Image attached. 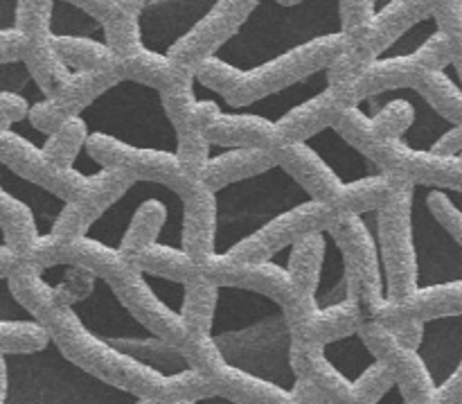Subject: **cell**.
I'll use <instances>...</instances> for the list:
<instances>
[{
  "mask_svg": "<svg viewBox=\"0 0 462 404\" xmlns=\"http://www.w3.org/2000/svg\"><path fill=\"white\" fill-rule=\"evenodd\" d=\"M3 404H140L143 398L72 362L59 343L3 352Z\"/></svg>",
  "mask_w": 462,
  "mask_h": 404,
  "instance_id": "1",
  "label": "cell"
},
{
  "mask_svg": "<svg viewBox=\"0 0 462 404\" xmlns=\"http://www.w3.org/2000/svg\"><path fill=\"white\" fill-rule=\"evenodd\" d=\"M346 45L347 39L341 30L329 32L293 45L260 66L239 68L237 80L226 102L233 107H251L316 72L328 70L329 63L346 50Z\"/></svg>",
  "mask_w": 462,
  "mask_h": 404,
  "instance_id": "2",
  "label": "cell"
},
{
  "mask_svg": "<svg viewBox=\"0 0 462 404\" xmlns=\"http://www.w3.org/2000/svg\"><path fill=\"white\" fill-rule=\"evenodd\" d=\"M328 230L346 258L350 298L359 301L368 316H374L386 303V276L377 242V211L365 215H334Z\"/></svg>",
  "mask_w": 462,
  "mask_h": 404,
  "instance_id": "3",
  "label": "cell"
},
{
  "mask_svg": "<svg viewBox=\"0 0 462 404\" xmlns=\"http://www.w3.org/2000/svg\"><path fill=\"white\" fill-rule=\"evenodd\" d=\"M415 183H404L377 211V242L382 249L386 301H406L420 287L418 251L413 238Z\"/></svg>",
  "mask_w": 462,
  "mask_h": 404,
  "instance_id": "4",
  "label": "cell"
},
{
  "mask_svg": "<svg viewBox=\"0 0 462 404\" xmlns=\"http://www.w3.org/2000/svg\"><path fill=\"white\" fill-rule=\"evenodd\" d=\"M86 154L102 167H122L131 172L138 181L167 185L180 199L192 194L201 185L199 176H192L179 161L176 152L156 147H138V145L122 143L102 131H93L86 143Z\"/></svg>",
  "mask_w": 462,
  "mask_h": 404,
  "instance_id": "5",
  "label": "cell"
},
{
  "mask_svg": "<svg viewBox=\"0 0 462 404\" xmlns=\"http://www.w3.org/2000/svg\"><path fill=\"white\" fill-rule=\"evenodd\" d=\"M332 208L310 199V202L300 203V206L291 208V211L280 212L278 217L266 221L262 229H257L255 233L244 238L242 242H237L226 253L233 256L235 260L244 262L273 260L278 253H282L284 249L296 244L298 240H302L305 235L328 229V226L332 224Z\"/></svg>",
  "mask_w": 462,
  "mask_h": 404,
  "instance_id": "6",
  "label": "cell"
},
{
  "mask_svg": "<svg viewBox=\"0 0 462 404\" xmlns=\"http://www.w3.org/2000/svg\"><path fill=\"white\" fill-rule=\"evenodd\" d=\"M0 165L23 179L50 190L66 202H81L88 193L90 176L81 170H63L45 158L43 147L14 129H0Z\"/></svg>",
  "mask_w": 462,
  "mask_h": 404,
  "instance_id": "7",
  "label": "cell"
},
{
  "mask_svg": "<svg viewBox=\"0 0 462 404\" xmlns=\"http://www.w3.org/2000/svg\"><path fill=\"white\" fill-rule=\"evenodd\" d=\"M257 3L260 0H217L185 34L170 45L167 54L174 61L199 70L203 61L215 57L217 50L237 34Z\"/></svg>",
  "mask_w": 462,
  "mask_h": 404,
  "instance_id": "8",
  "label": "cell"
},
{
  "mask_svg": "<svg viewBox=\"0 0 462 404\" xmlns=\"http://www.w3.org/2000/svg\"><path fill=\"white\" fill-rule=\"evenodd\" d=\"M383 172L402 176L415 185L427 188L462 190V158L438 154L433 149H418L404 140H382L370 154Z\"/></svg>",
  "mask_w": 462,
  "mask_h": 404,
  "instance_id": "9",
  "label": "cell"
},
{
  "mask_svg": "<svg viewBox=\"0 0 462 404\" xmlns=\"http://www.w3.org/2000/svg\"><path fill=\"white\" fill-rule=\"evenodd\" d=\"M203 276L219 285V287H237L262 294V296L282 305L284 310L300 303L287 267L275 260L244 262L235 260L228 253H215V256L203 262Z\"/></svg>",
  "mask_w": 462,
  "mask_h": 404,
  "instance_id": "10",
  "label": "cell"
},
{
  "mask_svg": "<svg viewBox=\"0 0 462 404\" xmlns=\"http://www.w3.org/2000/svg\"><path fill=\"white\" fill-rule=\"evenodd\" d=\"M113 292L117 294V298L122 301V305L135 316L143 325H147L152 333H156L158 337L165 339L171 346L180 348L183 351L185 343L189 342L192 333L185 325L183 316L174 310V307L167 305L161 298V294L152 287V283L147 280V276L140 269H131L120 283L113 285Z\"/></svg>",
  "mask_w": 462,
  "mask_h": 404,
  "instance_id": "11",
  "label": "cell"
},
{
  "mask_svg": "<svg viewBox=\"0 0 462 404\" xmlns=\"http://www.w3.org/2000/svg\"><path fill=\"white\" fill-rule=\"evenodd\" d=\"M433 391L462 373V315L433 316L420 321V342L415 346ZM433 396V393H431Z\"/></svg>",
  "mask_w": 462,
  "mask_h": 404,
  "instance_id": "12",
  "label": "cell"
},
{
  "mask_svg": "<svg viewBox=\"0 0 462 404\" xmlns=\"http://www.w3.org/2000/svg\"><path fill=\"white\" fill-rule=\"evenodd\" d=\"M122 80L117 70H75L54 95L41 99V116L50 127H61L70 117L81 116L95 99L104 98Z\"/></svg>",
  "mask_w": 462,
  "mask_h": 404,
  "instance_id": "13",
  "label": "cell"
},
{
  "mask_svg": "<svg viewBox=\"0 0 462 404\" xmlns=\"http://www.w3.org/2000/svg\"><path fill=\"white\" fill-rule=\"evenodd\" d=\"M449 315H462V280L418 287V292L406 301H386L370 319L382 321L388 328H397V325L411 324V321Z\"/></svg>",
  "mask_w": 462,
  "mask_h": 404,
  "instance_id": "14",
  "label": "cell"
},
{
  "mask_svg": "<svg viewBox=\"0 0 462 404\" xmlns=\"http://www.w3.org/2000/svg\"><path fill=\"white\" fill-rule=\"evenodd\" d=\"M275 163L310 194L314 202L334 208L343 190V181L332 172V167L316 154L310 143L284 145L275 149Z\"/></svg>",
  "mask_w": 462,
  "mask_h": 404,
  "instance_id": "15",
  "label": "cell"
},
{
  "mask_svg": "<svg viewBox=\"0 0 462 404\" xmlns=\"http://www.w3.org/2000/svg\"><path fill=\"white\" fill-rule=\"evenodd\" d=\"M438 5L440 0H391L382 9H377L359 39L355 41L368 48L374 57H382L411 27L433 18Z\"/></svg>",
  "mask_w": 462,
  "mask_h": 404,
  "instance_id": "16",
  "label": "cell"
},
{
  "mask_svg": "<svg viewBox=\"0 0 462 404\" xmlns=\"http://www.w3.org/2000/svg\"><path fill=\"white\" fill-rule=\"evenodd\" d=\"M343 108H347L346 104L325 86L320 93L311 95L310 99L296 104V107H291L287 113L280 116L278 147L275 149L284 147V145L307 143V140L319 136L328 127H334V122L341 116Z\"/></svg>",
  "mask_w": 462,
  "mask_h": 404,
  "instance_id": "17",
  "label": "cell"
},
{
  "mask_svg": "<svg viewBox=\"0 0 462 404\" xmlns=\"http://www.w3.org/2000/svg\"><path fill=\"white\" fill-rule=\"evenodd\" d=\"M217 233L219 202L215 190L201 181V185L183 199V249L203 265L217 253Z\"/></svg>",
  "mask_w": 462,
  "mask_h": 404,
  "instance_id": "18",
  "label": "cell"
},
{
  "mask_svg": "<svg viewBox=\"0 0 462 404\" xmlns=\"http://www.w3.org/2000/svg\"><path fill=\"white\" fill-rule=\"evenodd\" d=\"M120 72L125 81L147 86L156 93L192 89L197 84V70L174 61L167 52H158L152 48H143L140 52L122 59Z\"/></svg>",
  "mask_w": 462,
  "mask_h": 404,
  "instance_id": "19",
  "label": "cell"
},
{
  "mask_svg": "<svg viewBox=\"0 0 462 404\" xmlns=\"http://www.w3.org/2000/svg\"><path fill=\"white\" fill-rule=\"evenodd\" d=\"M273 165H278V163H275V154L271 149L217 147V145H212V154L203 165L199 179L217 193L226 185L262 174Z\"/></svg>",
  "mask_w": 462,
  "mask_h": 404,
  "instance_id": "20",
  "label": "cell"
},
{
  "mask_svg": "<svg viewBox=\"0 0 462 404\" xmlns=\"http://www.w3.org/2000/svg\"><path fill=\"white\" fill-rule=\"evenodd\" d=\"M424 72H427V68L415 57V52L377 57L365 68L361 80L356 81L352 98H355V104H361L364 99L379 98V95L391 93V90H415Z\"/></svg>",
  "mask_w": 462,
  "mask_h": 404,
  "instance_id": "21",
  "label": "cell"
},
{
  "mask_svg": "<svg viewBox=\"0 0 462 404\" xmlns=\"http://www.w3.org/2000/svg\"><path fill=\"white\" fill-rule=\"evenodd\" d=\"M368 319V312L364 310V305L359 301H341L328 307H314L289 333H291V337L296 342L319 343V346H323V343L332 342V339L356 333Z\"/></svg>",
  "mask_w": 462,
  "mask_h": 404,
  "instance_id": "22",
  "label": "cell"
},
{
  "mask_svg": "<svg viewBox=\"0 0 462 404\" xmlns=\"http://www.w3.org/2000/svg\"><path fill=\"white\" fill-rule=\"evenodd\" d=\"M208 140L217 147H278V120L260 113H224L206 129Z\"/></svg>",
  "mask_w": 462,
  "mask_h": 404,
  "instance_id": "23",
  "label": "cell"
},
{
  "mask_svg": "<svg viewBox=\"0 0 462 404\" xmlns=\"http://www.w3.org/2000/svg\"><path fill=\"white\" fill-rule=\"evenodd\" d=\"M61 265L77 267V269L88 271L90 276L99 280H106L108 285H116L134 269V262L126 260L120 249L93 238V235H79V238H68L63 244Z\"/></svg>",
  "mask_w": 462,
  "mask_h": 404,
  "instance_id": "24",
  "label": "cell"
},
{
  "mask_svg": "<svg viewBox=\"0 0 462 404\" xmlns=\"http://www.w3.org/2000/svg\"><path fill=\"white\" fill-rule=\"evenodd\" d=\"M329 240H332V235H329L328 229H323L305 235L296 244L284 249L287 262L282 267H287L289 276H291L298 301L314 303L316 305V289H319L320 271H323L325 258H328Z\"/></svg>",
  "mask_w": 462,
  "mask_h": 404,
  "instance_id": "25",
  "label": "cell"
},
{
  "mask_svg": "<svg viewBox=\"0 0 462 404\" xmlns=\"http://www.w3.org/2000/svg\"><path fill=\"white\" fill-rule=\"evenodd\" d=\"M0 280H7L14 298H16L34 319H39L41 324L48 325L61 307H68L63 305L57 287L45 280L43 269H41L39 265H34L32 260H27V258H21L18 265L14 267L12 274H9L7 278Z\"/></svg>",
  "mask_w": 462,
  "mask_h": 404,
  "instance_id": "26",
  "label": "cell"
},
{
  "mask_svg": "<svg viewBox=\"0 0 462 404\" xmlns=\"http://www.w3.org/2000/svg\"><path fill=\"white\" fill-rule=\"evenodd\" d=\"M404 183H411V181H404L391 172H379V174L343 183L341 194L332 208L334 215H365V212L379 211Z\"/></svg>",
  "mask_w": 462,
  "mask_h": 404,
  "instance_id": "27",
  "label": "cell"
},
{
  "mask_svg": "<svg viewBox=\"0 0 462 404\" xmlns=\"http://www.w3.org/2000/svg\"><path fill=\"white\" fill-rule=\"evenodd\" d=\"M320 355H323V360L328 362V364L332 366L352 389H356V384H359L361 380L368 378V375L382 364V360H379V357L370 351L368 343H365L361 330L323 343V346H320Z\"/></svg>",
  "mask_w": 462,
  "mask_h": 404,
  "instance_id": "28",
  "label": "cell"
},
{
  "mask_svg": "<svg viewBox=\"0 0 462 404\" xmlns=\"http://www.w3.org/2000/svg\"><path fill=\"white\" fill-rule=\"evenodd\" d=\"M0 244H7L21 258H30L41 240V226L25 202L0 188Z\"/></svg>",
  "mask_w": 462,
  "mask_h": 404,
  "instance_id": "29",
  "label": "cell"
},
{
  "mask_svg": "<svg viewBox=\"0 0 462 404\" xmlns=\"http://www.w3.org/2000/svg\"><path fill=\"white\" fill-rule=\"evenodd\" d=\"M134 267L143 274L161 276V278L189 283L203 276V265L194 256H189L183 247L156 242L140 251L134 258Z\"/></svg>",
  "mask_w": 462,
  "mask_h": 404,
  "instance_id": "30",
  "label": "cell"
},
{
  "mask_svg": "<svg viewBox=\"0 0 462 404\" xmlns=\"http://www.w3.org/2000/svg\"><path fill=\"white\" fill-rule=\"evenodd\" d=\"M161 104L176 134H185V131H203L206 134L208 127L221 116L219 104L212 102V99H199L194 93V86L192 89L161 93Z\"/></svg>",
  "mask_w": 462,
  "mask_h": 404,
  "instance_id": "31",
  "label": "cell"
},
{
  "mask_svg": "<svg viewBox=\"0 0 462 404\" xmlns=\"http://www.w3.org/2000/svg\"><path fill=\"white\" fill-rule=\"evenodd\" d=\"M23 63H25L27 72H30V77L36 81V86H39L45 98L57 93L75 72L59 54L57 45H54V34L32 36L30 52H27V59Z\"/></svg>",
  "mask_w": 462,
  "mask_h": 404,
  "instance_id": "32",
  "label": "cell"
},
{
  "mask_svg": "<svg viewBox=\"0 0 462 404\" xmlns=\"http://www.w3.org/2000/svg\"><path fill=\"white\" fill-rule=\"evenodd\" d=\"M374 54L368 48L359 43V41H347L346 50L329 63L325 70V80H328V89L341 99L346 107H356L355 98V86L365 72V68L374 61Z\"/></svg>",
  "mask_w": 462,
  "mask_h": 404,
  "instance_id": "33",
  "label": "cell"
},
{
  "mask_svg": "<svg viewBox=\"0 0 462 404\" xmlns=\"http://www.w3.org/2000/svg\"><path fill=\"white\" fill-rule=\"evenodd\" d=\"M54 45L72 70H117L120 59L104 41L77 34H54Z\"/></svg>",
  "mask_w": 462,
  "mask_h": 404,
  "instance_id": "34",
  "label": "cell"
},
{
  "mask_svg": "<svg viewBox=\"0 0 462 404\" xmlns=\"http://www.w3.org/2000/svg\"><path fill=\"white\" fill-rule=\"evenodd\" d=\"M415 93L440 113L449 125H462V80H451L445 70H427Z\"/></svg>",
  "mask_w": 462,
  "mask_h": 404,
  "instance_id": "35",
  "label": "cell"
},
{
  "mask_svg": "<svg viewBox=\"0 0 462 404\" xmlns=\"http://www.w3.org/2000/svg\"><path fill=\"white\" fill-rule=\"evenodd\" d=\"M221 287L212 283L210 278L201 276L197 280L185 283V296L183 307H180V316H183L185 325L192 334H210L212 321H215L217 305H219Z\"/></svg>",
  "mask_w": 462,
  "mask_h": 404,
  "instance_id": "36",
  "label": "cell"
},
{
  "mask_svg": "<svg viewBox=\"0 0 462 404\" xmlns=\"http://www.w3.org/2000/svg\"><path fill=\"white\" fill-rule=\"evenodd\" d=\"M90 129L81 116L70 117L63 122L57 131L48 136L43 145V154L50 163L63 167V170H79L77 161L81 154H86Z\"/></svg>",
  "mask_w": 462,
  "mask_h": 404,
  "instance_id": "37",
  "label": "cell"
},
{
  "mask_svg": "<svg viewBox=\"0 0 462 404\" xmlns=\"http://www.w3.org/2000/svg\"><path fill=\"white\" fill-rule=\"evenodd\" d=\"M140 14L126 12L122 9L117 16L106 21L102 25L104 30V43L113 50L117 59H126L131 54L140 52L144 48L143 43V27H140Z\"/></svg>",
  "mask_w": 462,
  "mask_h": 404,
  "instance_id": "38",
  "label": "cell"
},
{
  "mask_svg": "<svg viewBox=\"0 0 462 404\" xmlns=\"http://www.w3.org/2000/svg\"><path fill=\"white\" fill-rule=\"evenodd\" d=\"M3 352H34L52 342V334L39 319L0 321Z\"/></svg>",
  "mask_w": 462,
  "mask_h": 404,
  "instance_id": "39",
  "label": "cell"
},
{
  "mask_svg": "<svg viewBox=\"0 0 462 404\" xmlns=\"http://www.w3.org/2000/svg\"><path fill=\"white\" fill-rule=\"evenodd\" d=\"M374 131L382 140H404L415 125V107L409 99H388L373 113Z\"/></svg>",
  "mask_w": 462,
  "mask_h": 404,
  "instance_id": "40",
  "label": "cell"
},
{
  "mask_svg": "<svg viewBox=\"0 0 462 404\" xmlns=\"http://www.w3.org/2000/svg\"><path fill=\"white\" fill-rule=\"evenodd\" d=\"M334 129L338 131V136L347 140L352 147H356L364 154H373L374 147L379 145L377 131H374L373 116H368L365 111H361V104L356 107L343 108L341 116L334 122Z\"/></svg>",
  "mask_w": 462,
  "mask_h": 404,
  "instance_id": "41",
  "label": "cell"
},
{
  "mask_svg": "<svg viewBox=\"0 0 462 404\" xmlns=\"http://www.w3.org/2000/svg\"><path fill=\"white\" fill-rule=\"evenodd\" d=\"M54 0H18L14 25L27 36H45L52 32Z\"/></svg>",
  "mask_w": 462,
  "mask_h": 404,
  "instance_id": "42",
  "label": "cell"
},
{
  "mask_svg": "<svg viewBox=\"0 0 462 404\" xmlns=\"http://www.w3.org/2000/svg\"><path fill=\"white\" fill-rule=\"evenodd\" d=\"M176 138H179L176 140V156L189 174L199 176L210 158L212 143L203 131H185V134H176Z\"/></svg>",
  "mask_w": 462,
  "mask_h": 404,
  "instance_id": "43",
  "label": "cell"
},
{
  "mask_svg": "<svg viewBox=\"0 0 462 404\" xmlns=\"http://www.w3.org/2000/svg\"><path fill=\"white\" fill-rule=\"evenodd\" d=\"M374 14H377V0H338L341 32L347 41L359 39Z\"/></svg>",
  "mask_w": 462,
  "mask_h": 404,
  "instance_id": "44",
  "label": "cell"
},
{
  "mask_svg": "<svg viewBox=\"0 0 462 404\" xmlns=\"http://www.w3.org/2000/svg\"><path fill=\"white\" fill-rule=\"evenodd\" d=\"M429 206H431L433 215L447 226L456 242L462 247V208L454 199L451 190L447 188H429Z\"/></svg>",
  "mask_w": 462,
  "mask_h": 404,
  "instance_id": "45",
  "label": "cell"
},
{
  "mask_svg": "<svg viewBox=\"0 0 462 404\" xmlns=\"http://www.w3.org/2000/svg\"><path fill=\"white\" fill-rule=\"evenodd\" d=\"M90 224H93V217L86 212V208L79 202H68L50 233L61 235V238H79L88 233Z\"/></svg>",
  "mask_w": 462,
  "mask_h": 404,
  "instance_id": "46",
  "label": "cell"
},
{
  "mask_svg": "<svg viewBox=\"0 0 462 404\" xmlns=\"http://www.w3.org/2000/svg\"><path fill=\"white\" fill-rule=\"evenodd\" d=\"M27 52H30V36L23 30H18L16 25H9L0 30V61L3 66L9 63L25 61Z\"/></svg>",
  "mask_w": 462,
  "mask_h": 404,
  "instance_id": "47",
  "label": "cell"
},
{
  "mask_svg": "<svg viewBox=\"0 0 462 404\" xmlns=\"http://www.w3.org/2000/svg\"><path fill=\"white\" fill-rule=\"evenodd\" d=\"M32 111V104L16 90L5 89L0 93V129H12L16 122L27 120Z\"/></svg>",
  "mask_w": 462,
  "mask_h": 404,
  "instance_id": "48",
  "label": "cell"
},
{
  "mask_svg": "<svg viewBox=\"0 0 462 404\" xmlns=\"http://www.w3.org/2000/svg\"><path fill=\"white\" fill-rule=\"evenodd\" d=\"M438 30L449 39L462 36V0H440V5L433 12Z\"/></svg>",
  "mask_w": 462,
  "mask_h": 404,
  "instance_id": "49",
  "label": "cell"
},
{
  "mask_svg": "<svg viewBox=\"0 0 462 404\" xmlns=\"http://www.w3.org/2000/svg\"><path fill=\"white\" fill-rule=\"evenodd\" d=\"M63 3L86 12L93 21H97L99 25H104V23L111 21L113 16H117V14L122 12L120 0H63Z\"/></svg>",
  "mask_w": 462,
  "mask_h": 404,
  "instance_id": "50",
  "label": "cell"
},
{
  "mask_svg": "<svg viewBox=\"0 0 462 404\" xmlns=\"http://www.w3.org/2000/svg\"><path fill=\"white\" fill-rule=\"evenodd\" d=\"M433 152L438 154H449V156H460L462 154V125H451L445 134L438 138L433 145Z\"/></svg>",
  "mask_w": 462,
  "mask_h": 404,
  "instance_id": "51",
  "label": "cell"
},
{
  "mask_svg": "<svg viewBox=\"0 0 462 404\" xmlns=\"http://www.w3.org/2000/svg\"><path fill=\"white\" fill-rule=\"evenodd\" d=\"M21 256L16 251L7 247V244H0V278H7L14 271V267L18 265Z\"/></svg>",
  "mask_w": 462,
  "mask_h": 404,
  "instance_id": "52",
  "label": "cell"
},
{
  "mask_svg": "<svg viewBox=\"0 0 462 404\" xmlns=\"http://www.w3.org/2000/svg\"><path fill=\"white\" fill-rule=\"evenodd\" d=\"M194 404H242V402H237V400H233V398L224 396V393L215 391V393H208V396H203V398H197Z\"/></svg>",
  "mask_w": 462,
  "mask_h": 404,
  "instance_id": "53",
  "label": "cell"
},
{
  "mask_svg": "<svg viewBox=\"0 0 462 404\" xmlns=\"http://www.w3.org/2000/svg\"><path fill=\"white\" fill-rule=\"evenodd\" d=\"M120 3H122V9H126V12L140 14V9L144 7V3H147V0H120Z\"/></svg>",
  "mask_w": 462,
  "mask_h": 404,
  "instance_id": "54",
  "label": "cell"
},
{
  "mask_svg": "<svg viewBox=\"0 0 462 404\" xmlns=\"http://www.w3.org/2000/svg\"><path fill=\"white\" fill-rule=\"evenodd\" d=\"M278 5H282V7H293V5L302 3V0H275Z\"/></svg>",
  "mask_w": 462,
  "mask_h": 404,
  "instance_id": "55",
  "label": "cell"
},
{
  "mask_svg": "<svg viewBox=\"0 0 462 404\" xmlns=\"http://www.w3.org/2000/svg\"><path fill=\"white\" fill-rule=\"evenodd\" d=\"M460 158H462V154H460Z\"/></svg>",
  "mask_w": 462,
  "mask_h": 404,
  "instance_id": "56",
  "label": "cell"
}]
</instances>
